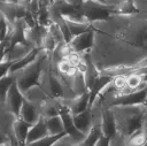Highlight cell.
Wrapping results in <instances>:
<instances>
[{"instance_id": "1", "label": "cell", "mask_w": 147, "mask_h": 146, "mask_svg": "<svg viewBox=\"0 0 147 146\" xmlns=\"http://www.w3.org/2000/svg\"><path fill=\"white\" fill-rule=\"evenodd\" d=\"M110 109L114 114L117 133L123 138L127 139L131 135L142 129L144 117L147 112V103L134 106H115Z\"/></svg>"}, {"instance_id": "2", "label": "cell", "mask_w": 147, "mask_h": 146, "mask_svg": "<svg viewBox=\"0 0 147 146\" xmlns=\"http://www.w3.org/2000/svg\"><path fill=\"white\" fill-rule=\"evenodd\" d=\"M49 57H51V54H48L46 51L41 49L38 57L32 63H30L29 66H26L25 68H23L18 71L14 72L15 78H16L15 83L23 94L30 87L40 85L41 78H42L46 64L49 61Z\"/></svg>"}, {"instance_id": "3", "label": "cell", "mask_w": 147, "mask_h": 146, "mask_svg": "<svg viewBox=\"0 0 147 146\" xmlns=\"http://www.w3.org/2000/svg\"><path fill=\"white\" fill-rule=\"evenodd\" d=\"M117 7L105 5L103 1H83L80 8L83 16L91 24L108 20L110 16L117 14Z\"/></svg>"}, {"instance_id": "4", "label": "cell", "mask_w": 147, "mask_h": 146, "mask_svg": "<svg viewBox=\"0 0 147 146\" xmlns=\"http://www.w3.org/2000/svg\"><path fill=\"white\" fill-rule=\"evenodd\" d=\"M61 101V100H60ZM60 116L64 126V132L70 137V139L76 144L79 145L83 143V140L85 139L86 135H84L83 132H80L74 124V120H72V115L69 110V108L62 103L61 101V107H60Z\"/></svg>"}, {"instance_id": "5", "label": "cell", "mask_w": 147, "mask_h": 146, "mask_svg": "<svg viewBox=\"0 0 147 146\" xmlns=\"http://www.w3.org/2000/svg\"><path fill=\"white\" fill-rule=\"evenodd\" d=\"M142 103H147V87L139 91L130 92L127 94L117 95L108 103L107 108H111L115 106H134Z\"/></svg>"}, {"instance_id": "6", "label": "cell", "mask_w": 147, "mask_h": 146, "mask_svg": "<svg viewBox=\"0 0 147 146\" xmlns=\"http://www.w3.org/2000/svg\"><path fill=\"white\" fill-rule=\"evenodd\" d=\"M24 101H25V98H24L23 93L20 91L16 83H14L10 86V89L8 90V93L6 97V101H5L6 109L9 110L14 116L18 117L20 110H21Z\"/></svg>"}, {"instance_id": "7", "label": "cell", "mask_w": 147, "mask_h": 146, "mask_svg": "<svg viewBox=\"0 0 147 146\" xmlns=\"http://www.w3.org/2000/svg\"><path fill=\"white\" fill-rule=\"evenodd\" d=\"M93 43H94V30L91 28L88 31L74 37L69 43V46L72 49V52L83 54L85 52L91 51Z\"/></svg>"}, {"instance_id": "8", "label": "cell", "mask_w": 147, "mask_h": 146, "mask_svg": "<svg viewBox=\"0 0 147 146\" xmlns=\"http://www.w3.org/2000/svg\"><path fill=\"white\" fill-rule=\"evenodd\" d=\"M17 117L14 116L9 110L3 107L0 112V144L8 141L14 137L13 125Z\"/></svg>"}, {"instance_id": "9", "label": "cell", "mask_w": 147, "mask_h": 146, "mask_svg": "<svg viewBox=\"0 0 147 146\" xmlns=\"http://www.w3.org/2000/svg\"><path fill=\"white\" fill-rule=\"evenodd\" d=\"M34 47L30 44H16L14 45L3 56L2 62H9V63H15L26 56Z\"/></svg>"}, {"instance_id": "10", "label": "cell", "mask_w": 147, "mask_h": 146, "mask_svg": "<svg viewBox=\"0 0 147 146\" xmlns=\"http://www.w3.org/2000/svg\"><path fill=\"white\" fill-rule=\"evenodd\" d=\"M72 120L75 126L84 135H87L94 124V116L90 108L77 115H72Z\"/></svg>"}, {"instance_id": "11", "label": "cell", "mask_w": 147, "mask_h": 146, "mask_svg": "<svg viewBox=\"0 0 147 146\" xmlns=\"http://www.w3.org/2000/svg\"><path fill=\"white\" fill-rule=\"evenodd\" d=\"M101 131L102 135L109 139L117 133L114 114L110 108L101 109Z\"/></svg>"}, {"instance_id": "12", "label": "cell", "mask_w": 147, "mask_h": 146, "mask_svg": "<svg viewBox=\"0 0 147 146\" xmlns=\"http://www.w3.org/2000/svg\"><path fill=\"white\" fill-rule=\"evenodd\" d=\"M63 105H65L71 115H77L86 109H88V106H90V92H85L83 93L82 95H78L76 97L75 99H71V100H61Z\"/></svg>"}, {"instance_id": "13", "label": "cell", "mask_w": 147, "mask_h": 146, "mask_svg": "<svg viewBox=\"0 0 147 146\" xmlns=\"http://www.w3.org/2000/svg\"><path fill=\"white\" fill-rule=\"evenodd\" d=\"M18 118L23 120L24 122L33 125L34 123L38 122V120L40 118V112H39V106H37L36 103H32L28 100H25L23 102V106L20 110V115Z\"/></svg>"}, {"instance_id": "14", "label": "cell", "mask_w": 147, "mask_h": 146, "mask_svg": "<svg viewBox=\"0 0 147 146\" xmlns=\"http://www.w3.org/2000/svg\"><path fill=\"white\" fill-rule=\"evenodd\" d=\"M49 136L48 131H47V125H46V118L41 117L38 120L37 123H34L33 125H31L29 132H28V137H26V144L37 141L39 139H42L45 137Z\"/></svg>"}, {"instance_id": "15", "label": "cell", "mask_w": 147, "mask_h": 146, "mask_svg": "<svg viewBox=\"0 0 147 146\" xmlns=\"http://www.w3.org/2000/svg\"><path fill=\"white\" fill-rule=\"evenodd\" d=\"M60 107H61V101L56 99H47L39 106V112L40 116L44 118H49L53 116L60 115Z\"/></svg>"}, {"instance_id": "16", "label": "cell", "mask_w": 147, "mask_h": 146, "mask_svg": "<svg viewBox=\"0 0 147 146\" xmlns=\"http://www.w3.org/2000/svg\"><path fill=\"white\" fill-rule=\"evenodd\" d=\"M23 95H24L25 100H28V101H30L32 103H36L37 106H40L44 101L49 99L48 95L46 94V92L42 90V87L40 85L30 87Z\"/></svg>"}, {"instance_id": "17", "label": "cell", "mask_w": 147, "mask_h": 146, "mask_svg": "<svg viewBox=\"0 0 147 146\" xmlns=\"http://www.w3.org/2000/svg\"><path fill=\"white\" fill-rule=\"evenodd\" d=\"M40 51H41V48H38V47H34L26 56H24L23 59H21L20 61H17V62H15V63H13V66L10 67V70H9V72H16V71H18V70H21V69H23V68H25L26 66H29L30 63H32L37 57H38V55H39V53H40Z\"/></svg>"}, {"instance_id": "18", "label": "cell", "mask_w": 147, "mask_h": 146, "mask_svg": "<svg viewBox=\"0 0 147 146\" xmlns=\"http://www.w3.org/2000/svg\"><path fill=\"white\" fill-rule=\"evenodd\" d=\"M15 82H16V78H15V74L13 72H8L6 76H3L0 79V106H5L8 90Z\"/></svg>"}, {"instance_id": "19", "label": "cell", "mask_w": 147, "mask_h": 146, "mask_svg": "<svg viewBox=\"0 0 147 146\" xmlns=\"http://www.w3.org/2000/svg\"><path fill=\"white\" fill-rule=\"evenodd\" d=\"M46 125H47V131L49 136H56V135H61V133H65L64 132V126L61 120V116H53L49 118H46Z\"/></svg>"}, {"instance_id": "20", "label": "cell", "mask_w": 147, "mask_h": 146, "mask_svg": "<svg viewBox=\"0 0 147 146\" xmlns=\"http://www.w3.org/2000/svg\"><path fill=\"white\" fill-rule=\"evenodd\" d=\"M126 146H147V131L139 130L126 139Z\"/></svg>"}, {"instance_id": "21", "label": "cell", "mask_w": 147, "mask_h": 146, "mask_svg": "<svg viewBox=\"0 0 147 146\" xmlns=\"http://www.w3.org/2000/svg\"><path fill=\"white\" fill-rule=\"evenodd\" d=\"M65 21V20H64ZM68 28H69V31L74 37L76 36H79L86 31H88L91 28H92V24L91 23H77V22H70V21H65Z\"/></svg>"}, {"instance_id": "22", "label": "cell", "mask_w": 147, "mask_h": 146, "mask_svg": "<svg viewBox=\"0 0 147 146\" xmlns=\"http://www.w3.org/2000/svg\"><path fill=\"white\" fill-rule=\"evenodd\" d=\"M67 133H61V135H56V136H47L42 139H39L37 141L26 144L25 146H53L59 139H61L62 137H64Z\"/></svg>"}, {"instance_id": "23", "label": "cell", "mask_w": 147, "mask_h": 146, "mask_svg": "<svg viewBox=\"0 0 147 146\" xmlns=\"http://www.w3.org/2000/svg\"><path fill=\"white\" fill-rule=\"evenodd\" d=\"M126 80H127V76H116V77L113 78L111 84H113V86L119 93L121 91H123L126 87V85H127V82Z\"/></svg>"}, {"instance_id": "24", "label": "cell", "mask_w": 147, "mask_h": 146, "mask_svg": "<svg viewBox=\"0 0 147 146\" xmlns=\"http://www.w3.org/2000/svg\"><path fill=\"white\" fill-rule=\"evenodd\" d=\"M11 66H13V63H9V62H1L0 63V79L9 72Z\"/></svg>"}, {"instance_id": "25", "label": "cell", "mask_w": 147, "mask_h": 146, "mask_svg": "<svg viewBox=\"0 0 147 146\" xmlns=\"http://www.w3.org/2000/svg\"><path fill=\"white\" fill-rule=\"evenodd\" d=\"M95 146H109V138L105 137L103 135L99 138V140L96 141Z\"/></svg>"}, {"instance_id": "26", "label": "cell", "mask_w": 147, "mask_h": 146, "mask_svg": "<svg viewBox=\"0 0 147 146\" xmlns=\"http://www.w3.org/2000/svg\"><path fill=\"white\" fill-rule=\"evenodd\" d=\"M10 140H11V138H10L8 141H5V143L0 144V146H10Z\"/></svg>"}, {"instance_id": "27", "label": "cell", "mask_w": 147, "mask_h": 146, "mask_svg": "<svg viewBox=\"0 0 147 146\" xmlns=\"http://www.w3.org/2000/svg\"><path fill=\"white\" fill-rule=\"evenodd\" d=\"M142 79L145 83H147V75H142Z\"/></svg>"}, {"instance_id": "28", "label": "cell", "mask_w": 147, "mask_h": 146, "mask_svg": "<svg viewBox=\"0 0 147 146\" xmlns=\"http://www.w3.org/2000/svg\"><path fill=\"white\" fill-rule=\"evenodd\" d=\"M3 107H5V106H0V112H1V109H2Z\"/></svg>"}]
</instances>
